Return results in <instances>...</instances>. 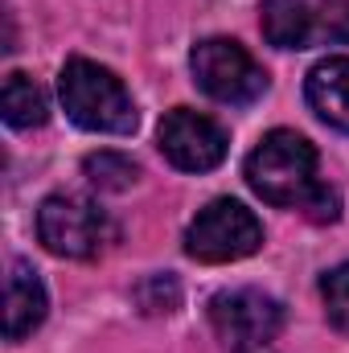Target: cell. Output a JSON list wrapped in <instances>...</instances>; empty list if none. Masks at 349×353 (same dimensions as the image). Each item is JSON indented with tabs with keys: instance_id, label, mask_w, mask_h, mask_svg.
Wrapping results in <instances>:
<instances>
[{
	"instance_id": "6da1fadb",
	"label": "cell",
	"mask_w": 349,
	"mask_h": 353,
	"mask_svg": "<svg viewBox=\"0 0 349 353\" xmlns=\"http://www.w3.org/2000/svg\"><path fill=\"white\" fill-rule=\"evenodd\" d=\"M317 148L288 128L267 132L255 152L247 157V185L259 193L267 205L300 210L312 222H337L341 201L337 193L317 176Z\"/></svg>"
},
{
	"instance_id": "7a4b0ae2",
	"label": "cell",
	"mask_w": 349,
	"mask_h": 353,
	"mask_svg": "<svg viewBox=\"0 0 349 353\" xmlns=\"http://www.w3.org/2000/svg\"><path fill=\"white\" fill-rule=\"evenodd\" d=\"M58 94L66 115L83 128V132H103V136H132L140 115L128 87L99 62L90 58H70L62 66Z\"/></svg>"
},
{
	"instance_id": "3957f363",
	"label": "cell",
	"mask_w": 349,
	"mask_h": 353,
	"mask_svg": "<svg viewBox=\"0 0 349 353\" xmlns=\"http://www.w3.org/2000/svg\"><path fill=\"white\" fill-rule=\"evenodd\" d=\"M259 29L275 50L349 46V0H263Z\"/></svg>"
},
{
	"instance_id": "277c9868",
	"label": "cell",
	"mask_w": 349,
	"mask_h": 353,
	"mask_svg": "<svg viewBox=\"0 0 349 353\" xmlns=\"http://www.w3.org/2000/svg\"><path fill=\"white\" fill-rule=\"evenodd\" d=\"M115 222L87 197L54 193L37 210V239L58 259H94L115 243Z\"/></svg>"
},
{
	"instance_id": "5b68a950",
	"label": "cell",
	"mask_w": 349,
	"mask_h": 353,
	"mask_svg": "<svg viewBox=\"0 0 349 353\" xmlns=\"http://www.w3.org/2000/svg\"><path fill=\"white\" fill-rule=\"evenodd\" d=\"M263 247V222L235 197H218L185 230V255L197 263H235Z\"/></svg>"
},
{
	"instance_id": "8992f818",
	"label": "cell",
	"mask_w": 349,
	"mask_h": 353,
	"mask_svg": "<svg viewBox=\"0 0 349 353\" xmlns=\"http://www.w3.org/2000/svg\"><path fill=\"white\" fill-rule=\"evenodd\" d=\"M193 83L226 107H251L267 90V70L230 37H206L189 54Z\"/></svg>"
},
{
	"instance_id": "52a82bcc",
	"label": "cell",
	"mask_w": 349,
	"mask_h": 353,
	"mask_svg": "<svg viewBox=\"0 0 349 353\" xmlns=\"http://www.w3.org/2000/svg\"><path fill=\"white\" fill-rule=\"evenodd\" d=\"M210 325L226 353H255L283 329V304L259 288H230L210 300Z\"/></svg>"
},
{
	"instance_id": "ba28073f",
	"label": "cell",
	"mask_w": 349,
	"mask_h": 353,
	"mask_svg": "<svg viewBox=\"0 0 349 353\" xmlns=\"http://www.w3.org/2000/svg\"><path fill=\"white\" fill-rule=\"evenodd\" d=\"M230 136L218 119L189 111V107H173L161 119V152L165 161L181 169V173H210L226 161Z\"/></svg>"
},
{
	"instance_id": "9c48e42d",
	"label": "cell",
	"mask_w": 349,
	"mask_h": 353,
	"mask_svg": "<svg viewBox=\"0 0 349 353\" xmlns=\"http://www.w3.org/2000/svg\"><path fill=\"white\" fill-rule=\"evenodd\" d=\"M50 296L46 283L25 259L8 263V279H4V337L8 341H25L41 321H46Z\"/></svg>"
},
{
	"instance_id": "30bf717a",
	"label": "cell",
	"mask_w": 349,
	"mask_h": 353,
	"mask_svg": "<svg viewBox=\"0 0 349 353\" xmlns=\"http://www.w3.org/2000/svg\"><path fill=\"white\" fill-rule=\"evenodd\" d=\"M304 99L321 123L349 132V58H325L308 70Z\"/></svg>"
},
{
	"instance_id": "8fae6325",
	"label": "cell",
	"mask_w": 349,
	"mask_h": 353,
	"mask_svg": "<svg viewBox=\"0 0 349 353\" xmlns=\"http://www.w3.org/2000/svg\"><path fill=\"white\" fill-rule=\"evenodd\" d=\"M0 107H4V123L25 132V128H41L46 115H50V103H46V90L37 87L29 74L12 70L4 79V94H0Z\"/></svg>"
},
{
	"instance_id": "7c38bea8",
	"label": "cell",
	"mask_w": 349,
	"mask_h": 353,
	"mask_svg": "<svg viewBox=\"0 0 349 353\" xmlns=\"http://www.w3.org/2000/svg\"><path fill=\"white\" fill-rule=\"evenodd\" d=\"M83 173H87V181L94 189H103V193H123V189L136 185L140 165H136L132 157H123V152H90L87 161H83Z\"/></svg>"
},
{
	"instance_id": "4fadbf2b",
	"label": "cell",
	"mask_w": 349,
	"mask_h": 353,
	"mask_svg": "<svg viewBox=\"0 0 349 353\" xmlns=\"http://www.w3.org/2000/svg\"><path fill=\"white\" fill-rule=\"evenodd\" d=\"M132 296H136L140 312H148V316H169V312L181 308V283L173 275H148V279L136 283Z\"/></svg>"
},
{
	"instance_id": "5bb4252c",
	"label": "cell",
	"mask_w": 349,
	"mask_h": 353,
	"mask_svg": "<svg viewBox=\"0 0 349 353\" xmlns=\"http://www.w3.org/2000/svg\"><path fill=\"white\" fill-rule=\"evenodd\" d=\"M321 300H325V312H329L333 329H341L349 337V263L321 275Z\"/></svg>"
}]
</instances>
